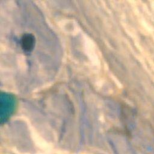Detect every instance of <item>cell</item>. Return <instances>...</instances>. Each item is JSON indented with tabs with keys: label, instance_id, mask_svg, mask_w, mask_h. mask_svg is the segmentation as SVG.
Returning <instances> with one entry per match:
<instances>
[{
	"label": "cell",
	"instance_id": "obj_1",
	"mask_svg": "<svg viewBox=\"0 0 154 154\" xmlns=\"http://www.w3.org/2000/svg\"><path fill=\"white\" fill-rule=\"evenodd\" d=\"M21 45L25 51H31L34 46V37L31 34L24 35L22 38Z\"/></svg>",
	"mask_w": 154,
	"mask_h": 154
}]
</instances>
